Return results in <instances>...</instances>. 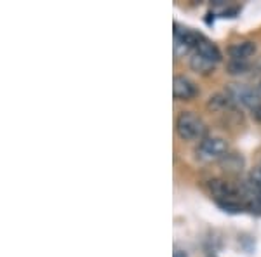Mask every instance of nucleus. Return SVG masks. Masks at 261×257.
I'll list each match as a JSON object with an SVG mask.
<instances>
[{
    "label": "nucleus",
    "mask_w": 261,
    "mask_h": 257,
    "mask_svg": "<svg viewBox=\"0 0 261 257\" xmlns=\"http://www.w3.org/2000/svg\"><path fill=\"white\" fill-rule=\"evenodd\" d=\"M176 132L183 141H202L205 139L207 127H205L204 120L197 117L192 111H183L176 120Z\"/></svg>",
    "instance_id": "obj_1"
},
{
    "label": "nucleus",
    "mask_w": 261,
    "mask_h": 257,
    "mask_svg": "<svg viewBox=\"0 0 261 257\" xmlns=\"http://www.w3.org/2000/svg\"><path fill=\"white\" fill-rule=\"evenodd\" d=\"M197 155H199V158L204 160V162L221 160L225 155H228V142L223 137H205L200 141Z\"/></svg>",
    "instance_id": "obj_2"
},
{
    "label": "nucleus",
    "mask_w": 261,
    "mask_h": 257,
    "mask_svg": "<svg viewBox=\"0 0 261 257\" xmlns=\"http://www.w3.org/2000/svg\"><path fill=\"white\" fill-rule=\"evenodd\" d=\"M225 94L237 104H242L246 108H256L259 103V94L254 89H251L249 85H244V83H230L226 87Z\"/></svg>",
    "instance_id": "obj_3"
},
{
    "label": "nucleus",
    "mask_w": 261,
    "mask_h": 257,
    "mask_svg": "<svg viewBox=\"0 0 261 257\" xmlns=\"http://www.w3.org/2000/svg\"><path fill=\"white\" fill-rule=\"evenodd\" d=\"M172 94H174V99L178 101H190L199 94V89H197L195 82H192L188 77L176 75L172 80Z\"/></svg>",
    "instance_id": "obj_4"
},
{
    "label": "nucleus",
    "mask_w": 261,
    "mask_h": 257,
    "mask_svg": "<svg viewBox=\"0 0 261 257\" xmlns=\"http://www.w3.org/2000/svg\"><path fill=\"white\" fill-rule=\"evenodd\" d=\"M195 54H199V56H202L204 60L214 63V65L221 61L220 49H218L211 40L204 39V37H202V39L199 40V44L195 45Z\"/></svg>",
    "instance_id": "obj_5"
},
{
    "label": "nucleus",
    "mask_w": 261,
    "mask_h": 257,
    "mask_svg": "<svg viewBox=\"0 0 261 257\" xmlns=\"http://www.w3.org/2000/svg\"><path fill=\"white\" fill-rule=\"evenodd\" d=\"M254 52H256L254 42H241V44H235L228 49L231 61H247Z\"/></svg>",
    "instance_id": "obj_6"
},
{
    "label": "nucleus",
    "mask_w": 261,
    "mask_h": 257,
    "mask_svg": "<svg viewBox=\"0 0 261 257\" xmlns=\"http://www.w3.org/2000/svg\"><path fill=\"white\" fill-rule=\"evenodd\" d=\"M190 66L193 71H197V73H202V75H209L214 71V63L204 60L202 56L199 54H193L190 58Z\"/></svg>",
    "instance_id": "obj_7"
},
{
    "label": "nucleus",
    "mask_w": 261,
    "mask_h": 257,
    "mask_svg": "<svg viewBox=\"0 0 261 257\" xmlns=\"http://www.w3.org/2000/svg\"><path fill=\"white\" fill-rule=\"evenodd\" d=\"M221 165L225 167V170H230V172H241L242 170V158L237 157V155H225L221 160Z\"/></svg>",
    "instance_id": "obj_8"
},
{
    "label": "nucleus",
    "mask_w": 261,
    "mask_h": 257,
    "mask_svg": "<svg viewBox=\"0 0 261 257\" xmlns=\"http://www.w3.org/2000/svg\"><path fill=\"white\" fill-rule=\"evenodd\" d=\"M249 186L252 189V193L256 195V198H258V200H261V167L252 168V170H251Z\"/></svg>",
    "instance_id": "obj_9"
},
{
    "label": "nucleus",
    "mask_w": 261,
    "mask_h": 257,
    "mask_svg": "<svg viewBox=\"0 0 261 257\" xmlns=\"http://www.w3.org/2000/svg\"><path fill=\"white\" fill-rule=\"evenodd\" d=\"M247 70H249L247 61H230L228 63V71L231 75H244V73H247Z\"/></svg>",
    "instance_id": "obj_10"
},
{
    "label": "nucleus",
    "mask_w": 261,
    "mask_h": 257,
    "mask_svg": "<svg viewBox=\"0 0 261 257\" xmlns=\"http://www.w3.org/2000/svg\"><path fill=\"white\" fill-rule=\"evenodd\" d=\"M251 111H252V119L256 122H261V104H258L256 108H252Z\"/></svg>",
    "instance_id": "obj_11"
},
{
    "label": "nucleus",
    "mask_w": 261,
    "mask_h": 257,
    "mask_svg": "<svg viewBox=\"0 0 261 257\" xmlns=\"http://www.w3.org/2000/svg\"><path fill=\"white\" fill-rule=\"evenodd\" d=\"M174 257H187V254H185V252H174Z\"/></svg>",
    "instance_id": "obj_12"
},
{
    "label": "nucleus",
    "mask_w": 261,
    "mask_h": 257,
    "mask_svg": "<svg viewBox=\"0 0 261 257\" xmlns=\"http://www.w3.org/2000/svg\"><path fill=\"white\" fill-rule=\"evenodd\" d=\"M256 92H258V94H259V98H261V80L258 82V85H256Z\"/></svg>",
    "instance_id": "obj_13"
}]
</instances>
